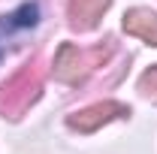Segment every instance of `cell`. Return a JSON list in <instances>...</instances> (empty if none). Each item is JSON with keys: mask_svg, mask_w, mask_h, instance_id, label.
Masks as SVG:
<instances>
[{"mask_svg": "<svg viewBox=\"0 0 157 154\" xmlns=\"http://www.w3.org/2000/svg\"><path fill=\"white\" fill-rule=\"evenodd\" d=\"M124 115H127V106H124V103L103 100V103H94V106H88V109H82V112H73V115L67 118V124H70L73 130H78V133H94L97 127L115 121V118H124Z\"/></svg>", "mask_w": 157, "mask_h": 154, "instance_id": "cell-3", "label": "cell"}, {"mask_svg": "<svg viewBox=\"0 0 157 154\" xmlns=\"http://www.w3.org/2000/svg\"><path fill=\"white\" fill-rule=\"evenodd\" d=\"M112 0H70V27L73 30H94L109 9Z\"/></svg>", "mask_w": 157, "mask_h": 154, "instance_id": "cell-4", "label": "cell"}, {"mask_svg": "<svg viewBox=\"0 0 157 154\" xmlns=\"http://www.w3.org/2000/svg\"><path fill=\"white\" fill-rule=\"evenodd\" d=\"M42 91V64L36 58L27 60L15 76H9L0 85V115L3 118H21L30 103H36Z\"/></svg>", "mask_w": 157, "mask_h": 154, "instance_id": "cell-1", "label": "cell"}, {"mask_svg": "<svg viewBox=\"0 0 157 154\" xmlns=\"http://www.w3.org/2000/svg\"><path fill=\"white\" fill-rule=\"evenodd\" d=\"M139 91L145 97H151V100H157V67H151L145 76L139 79Z\"/></svg>", "mask_w": 157, "mask_h": 154, "instance_id": "cell-6", "label": "cell"}, {"mask_svg": "<svg viewBox=\"0 0 157 154\" xmlns=\"http://www.w3.org/2000/svg\"><path fill=\"white\" fill-rule=\"evenodd\" d=\"M124 30L130 37H139L148 45H157V12H151V9H130L124 15Z\"/></svg>", "mask_w": 157, "mask_h": 154, "instance_id": "cell-5", "label": "cell"}, {"mask_svg": "<svg viewBox=\"0 0 157 154\" xmlns=\"http://www.w3.org/2000/svg\"><path fill=\"white\" fill-rule=\"evenodd\" d=\"M115 52V42L112 39H103L94 48H78V45H70L63 42L58 48V58H55V76L67 85H78L91 76L97 67H103L106 60L112 58Z\"/></svg>", "mask_w": 157, "mask_h": 154, "instance_id": "cell-2", "label": "cell"}]
</instances>
